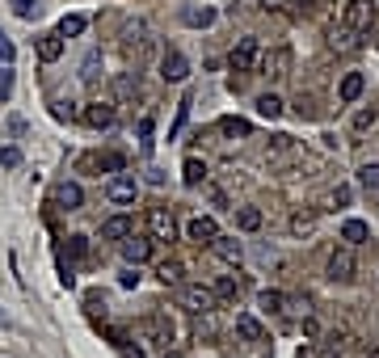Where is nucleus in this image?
<instances>
[{
  "label": "nucleus",
  "instance_id": "nucleus-28",
  "mask_svg": "<svg viewBox=\"0 0 379 358\" xmlns=\"http://www.w3.org/2000/svg\"><path fill=\"white\" fill-rule=\"evenodd\" d=\"M156 278L165 283V287H182V266L177 262H160L156 266Z\"/></svg>",
  "mask_w": 379,
  "mask_h": 358
},
{
  "label": "nucleus",
  "instance_id": "nucleus-7",
  "mask_svg": "<svg viewBox=\"0 0 379 358\" xmlns=\"http://www.w3.org/2000/svg\"><path fill=\"white\" fill-rule=\"evenodd\" d=\"M160 76H165L169 84H182L190 76V60L182 55V51H165V60H160Z\"/></svg>",
  "mask_w": 379,
  "mask_h": 358
},
{
  "label": "nucleus",
  "instance_id": "nucleus-5",
  "mask_svg": "<svg viewBox=\"0 0 379 358\" xmlns=\"http://www.w3.org/2000/svg\"><path fill=\"white\" fill-rule=\"evenodd\" d=\"M148 236H152V240H165V244L177 236V224H173V215H169L165 207H152V211H148Z\"/></svg>",
  "mask_w": 379,
  "mask_h": 358
},
{
  "label": "nucleus",
  "instance_id": "nucleus-4",
  "mask_svg": "<svg viewBox=\"0 0 379 358\" xmlns=\"http://www.w3.org/2000/svg\"><path fill=\"white\" fill-rule=\"evenodd\" d=\"M143 333H148V341H156L160 350H173V321H169L165 312H148V316H143Z\"/></svg>",
  "mask_w": 379,
  "mask_h": 358
},
{
  "label": "nucleus",
  "instance_id": "nucleus-30",
  "mask_svg": "<svg viewBox=\"0 0 379 358\" xmlns=\"http://www.w3.org/2000/svg\"><path fill=\"white\" fill-rule=\"evenodd\" d=\"M257 303H261L265 312H283V303H287V295H283V291H261V299H257Z\"/></svg>",
  "mask_w": 379,
  "mask_h": 358
},
{
  "label": "nucleus",
  "instance_id": "nucleus-15",
  "mask_svg": "<svg viewBox=\"0 0 379 358\" xmlns=\"http://www.w3.org/2000/svg\"><path fill=\"white\" fill-rule=\"evenodd\" d=\"M55 202H60L64 211H80V207H85V190H80L76 181H60V186H55Z\"/></svg>",
  "mask_w": 379,
  "mask_h": 358
},
{
  "label": "nucleus",
  "instance_id": "nucleus-23",
  "mask_svg": "<svg viewBox=\"0 0 379 358\" xmlns=\"http://www.w3.org/2000/svg\"><path fill=\"white\" fill-rule=\"evenodd\" d=\"M211 291H215V299H236V295H240V278H236V274H220Z\"/></svg>",
  "mask_w": 379,
  "mask_h": 358
},
{
  "label": "nucleus",
  "instance_id": "nucleus-16",
  "mask_svg": "<svg viewBox=\"0 0 379 358\" xmlns=\"http://www.w3.org/2000/svg\"><path fill=\"white\" fill-rule=\"evenodd\" d=\"M362 89H367V76H362V72H346L342 84H337V97L346 101V106H354V101L362 97Z\"/></svg>",
  "mask_w": 379,
  "mask_h": 358
},
{
  "label": "nucleus",
  "instance_id": "nucleus-2",
  "mask_svg": "<svg viewBox=\"0 0 379 358\" xmlns=\"http://www.w3.org/2000/svg\"><path fill=\"white\" fill-rule=\"evenodd\" d=\"M375 21H379V5H375V0H350L346 13H342V26H350L354 34H367Z\"/></svg>",
  "mask_w": 379,
  "mask_h": 358
},
{
  "label": "nucleus",
  "instance_id": "nucleus-19",
  "mask_svg": "<svg viewBox=\"0 0 379 358\" xmlns=\"http://www.w3.org/2000/svg\"><path fill=\"white\" fill-rule=\"evenodd\" d=\"M236 333H240L245 341H265L261 321H257V316H249V312H240V316H236Z\"/></svg>",
  "mask_w": 379,
  "mask_h": 358
},
{
  "label": "nucleus",
  "instance_id": "nucleus-24",
  "mask_svg": "<svg viewBox=\"0 0 379 358\" xmlns=\"http://www.w3.org/2000/svg\"><path fill=\"white\" fill-rule=\"evenodd\" d=\"M182 21L194 26V30H206V26L215 21V9H206V5H202V9H182Z\"/></svg>",
  "mask_w": 379,
  "mask_h": 358
},
{
  "label": "nucleus",
  "instance_id": "nucleus-18",
  "mask_svg": "<svg viewBox=\"0 0 379 358\" xmlns=\"http://www.w3.org/2000/svg\"><path fill=\"white\" fill-rule=\"evenodd\" d=\"M316 224H320V215H316L312 207H303V211H295V215H291V236H312V232H316Z\"/></svg>",
  "mask_w": 379,
  "mask_h": 358
},
{
  "label": "nucleus",
  "instance_id": "nucleus-45",
  "mask_svg": "<svg viewBox=\"0 0 379 358\" xmlns=\"http://www.w3.org/2000/svg\"><path fill=\"white\" fill-rule=\"evenodd\" d=\"M165 358H190V354H182V350H165Z\"/></svg>",
  "mask_w": 379,
  "mask_h": 358
},
{
  "label": "nucleus",
  "instance_id": "nucleus-37",
  "mask_svg": "<svg viewBox=\"0 0 379 358\" xmlns=\"http://www.w3.org/2000/svg\"><path fill=\"white\" fill-rule=\"evenodd\" d=\"M0 165H5V169H17V165H21V152H17V147H5V152H0Z\"/></svg>",
  "mask_w": 379,
  "mask_h": 358
},
{
  "label": "nucleus",
  "instance_id": "nucleus-10",
  "mask_svg": "<svg viewBox=\"0 0 379 358\" xmlns=\"http://www.w3.org/2000/svg\"><path fill=\"white\" fill-rule=\"evenodd\" d=\"M105 198L110 202H135V177L131 173H114L105 181Z\"/></svg>",
  "mask_w": 379,
  "mask_h": 358
},
{
  "label": "nucleus",
  "instance_id": "nucleus-34",
  "mask_svg": "<svg viewBox=\"0 0 379 358\" xmlns=\"http://www.w3.org/2000/svg\"><path fill=\"white\" fill-rule=\"evenodd\" d=\"M68 258H72V262L89 258V240H85V236H68Z\"/></svg>",
  "mask_w": 379,
  "mask_h": 358
},
{
  "label": "nucleus",
  "instance_id": "nucleus-25",
  "mask_svg": "<svg viewBox=\"0 0 379 358\" xmlns=\"http://www.w3.org/2000/svg\"><path fill=\"white\" fill-rule=\"evenodd\" d=\"M114 93L127 101V97H139V72H123L118 80H114Z\"/></svg>",
  "mask_w": 379,
  "mask_h": 358
},
{
  "label": "nucleus",
  "instance_id": "nucleus-35",
  "mask_svg": "<svg viewBox=\"0 0 379 358\" xmlns=\"http://www.w3.org/2000/svg\"><path fill=\"white\" fill-rule=\"evenodd\" d=\"M375 118H379L375 110H358V114H354V131H367V127H375Z\"/></svg>",
  "mask_w": 379,
  "mask_h": 358
},
{
  "label": "nucleus",
  "instance_id": "nucleus-33",
  "mask_svg": "<svg viewBox=\"0 0 379 358\" xmlns=\"http://www.w3.org/2000/svg\"><path fill=\"white\" fill-rule=\"evenodd\" d=\"M358 186L379 190V165H362V169H358Z\"/></svg>",
  "mask_w": 379,
  "mask_h": 358
},
{
  "label": "nucleus",
  "instance_id": "nucleus-12",
  "mask_svg": "<svg viewBox=\"0 0 379 358\" xmlns=\"http://www.w3.org/2000/svg\"><path fill=\"white\" fill-rule=\"evenodd\" d=\"M123 258H127L131 266H143V262L152 258V236H135V232H131V236L123 240Z\"/></svg>",
  "mask_w": 379,
  "mask_h": 358
},
{
  "label": "nucleus",
  "instance_id": "nucleus-20",
  "mask_svg": "<svg viewBox=\"0 0 379 358\" xmlns=\"http://www.w3.org/2000/svg\"><path fill=\"white\" fill-rule=\"evenodd\" d=\"M283 110H287L283 97H274V93H261V97H257V114H261V118H283Z\"/></svg>",
  "mask_w": 379,
  "mask_h": 358
},
{
  "label": "nucleus",
  "instance_id": "nucleus-21",
  "mask_svg": "<svg viewBox=\"0 0 379 358\" xmlns=\"http://www.w3.org/2000/svg\"><path fill=\"white\" fill-rule=\"evenodd\" d=\"M367 236H371V232H367V224H362V220H346V224H342V240H346L350 249L367 244Z\"/></svg>",
  "mask_w": 379,
  "mask_h": 358
},
{
  "label": "nucleus",
  "instance_id": "nucleus-40",
  "mask_svg": "<svg viewBox=\"0 0 379 358\" xmlns=\"http://www.w3.org/2000/svg\"><path fill=\"white\" fill-rule=\"evenodd\" d=\"M350 198H354V190L350 186H337L333 190V207H350Z\"/></svg>",
  "mask_w": 379,
  "mask_h": 358
},
{
  "label": "nucleus",
  "instance_id": "nucleus-44",
  "mask_svg": "<svg viewBox=\"0 0 379 358\" xmlns=\"http://www.w3.org/2000/svg\"><path fill=\"white\" fill-rule=\"evenodd\" d=\"M303 337H320V321L308 316V321H303Z\"/></svg>",
  "mask_w": 379,
  "mask_h": 358
},
{
  "label": "nucleus",
  "instance_id": "nucleus-3",
  "mask_svg": "<svg viewBox=\"0 0 379 358\" xmlns=\"http://www.w3.org/2000/svg\"><path fill=\"white\" fill-rule=\"evenodd\" d=\"M324 274H329V283H354L358 278V262H354V249L346 244V249H333V258H329V270H324Z\"/></svg>",
  "mask_w": 379,
  "mask_h": 358
},
{
  "label": "nucleus",
  "instance_id": "nucleus-47",
  "mask_svg": "<svg viewBox=\"0 0 379 358\" xmlns=\"http://www.w3.org/2000/svg\"><path fill=\"white\" fill-rule=\"evenodd\" d=\"M371 358H379V350H375V354H371Z\"/></svg>",
  "mask_w": 379,
  "mask_h": 358
},
{
  "label": "nucleus",
  "instance_id": "nucleus-42",
  "mask_svg": "<svg viewBox=\"0 0 379 358\" xmlns=\"http://www.w3.org/2000/svg\"><path fill=\"white\" fill-rule=\"evenodd\" d=\"M97 64H101V60H97V51H93V55L85 60V68H80V76H85V80H97Z\"/></svg>",
  "mask_w": 379,
  "mask_h": 358
},
{
  "label": "nucleus",
  "instance_id": "nucleus-36",
  "mask_svg": "<svg viewBox=\"0 0 379 358\" xmlns=\"http://www.w3.org/2000/svg\"><path fill=\"white\" fill-rule=\"evenodd\" d=\"M13 55H17L13 38H9V34H0V60H5V64H13Z\"/></svg>",
  "mask_w": 379,
  "mask_h": 358
},
{
  "label": "nucleus",
  "instance_id": "nucleus-14",
  "mask_svg": "<svg viewBox=\"0 0 379 358\" xmlns=\"http://www.w3.org/2000/svg\"><path fill=\"white\" fill-rule=\"evenodd\" d=\"M60 55H64V34H60V30L38 34V60H42V64H55Z\"/></svg>",
  "mask_w": 379,
  "mask_h": 358
},
{
  "label": "nucleus",
  "instance_id": "nucleus-8",
  "mask_svg": "<svg viewBox=\"0 0 379 358\" xmlns=\"http://www.w3.org/2000/svg\"><path fill=\"white\" fill-rule=\"evenodd\" d=\"M228 64H232V72H249V68L257 64V38H240V42L232 46Z\"/></svg>",
  "mask_w": 379,
  "mask_h": 358
},
{
  "label": "nucleus",
  "instance_id": "nucleus-11",
  "mask_svg": "<svg viewBox=\"0 0 379 358\" xmlns=\"http://www.w3.org/2000/svg\"><path fill=\"white\" fill-rule=\"evenodd\" d=\"M186 236H190L194 244H211L215 236H220V224H215L211 215H194V220L186 224Z\"/></svg>",
  "mask_w": 379,
  "mask_h": 358
},
{
  "label": "nucleus",
  "instance_id": "nucleus-41",
  "mask_svg": "<svg viewBox=\"0 0 379 358\" xmlns=\"http://www.w3.org/2000/svg\"><path fill=\"white\" fill-rule=\"evenodd\" d=\"M299 358H342V354H337L333 346H320V350H303Z\"/></svg>",
  "mask_w": 379,
  "mask_h": 358
},
{
  "label": "nucleus",
  "instance_id": "nucleus-32",
  "mask_svg": "<svg viewBox=\"0 0 379 358\" xmlns=\"http://www.w3.org/2000/svg\"><path fill=\"white\" fill-rule=\"evenodd\" d=\"M329 42H333L337 51H350V46H354V30H350V26H342V30H333V34H329Z\"/></svg>",
  "mask_w": 379,
  "mask_h": 358
},
{
  "label": "nucleus",
  "instance_id": "nucleus-29",
  "mask_svg": "<svg viewBox=\"0 0 379 358\" xmlns=\"http://www.w3.org/2000/svg\"><path fill=\"white\" fill-rule=\"evenodd\" d=\"M85 30H89V21H85L80 13H68V17L60 21V34H64V38H76V34H85Z\"/></svg>",
  "mask_w": 379,
  "mask_h": 358
},
{
  "label": "nucleus",
  "instance_id": "nucleus-43",
  "mask_svg": "<svg viewBox=\"0 0 379 358\" xmlns=\"http://www.w3.org/2000/svg\"><path fill=\"white\" fill-rule=\"evenodd\" d=\"M13 9H17V17H34V5H30V0H13Z\"/></svg>",
  "mask_w": 379,
  "mask_h": 358
},
{
  "label": "nucleus",
  "instance_id": "nucleus-38",
  "mask_svg": "<svg viewBox=\"0 0 379 358\" xmlns=\"http://www.w3.org/2000/svg\"><path fill=\"white\" fill-rule=\"evenodd\" d=\"M186 118H190V97H186V101H182V106H177V123L169 127V135H177V131L186 127Z\"/></svg>",
  "mask_w": 379,
  "mask_h": 358
},
{
  "label": "nucleus",
  "instance_id": "nucleus-17",
  "mask_svg": "<svg viewBox=\"0 0 379 358\" xmlns=\"http://www.w3.org/2000/svg\"><path fill=\"white\" fill-rule=\"evenodd\" d=\"M211 249L220 253V258H224L228 266H240V258H245V249H240V240H232V236H224V232H220V236L211 240Z\"/></svg>",
  "mask_w": 379,
  "mask_h": 358
},
{
  "label": "nucleus",
  "instance_id": "nucleus-48",
  "mask_svg": "<svg viewBox=\"0 0 379 358\" xmlns=\"http://www.w3.org/2000/svg\"><path fill=\"white\" fill-rule=\"evenodd\" d=\"M0 321H5V312H0Z\"/></svg>",
  "mask_w": 379,
  "mask_h": 358
},
{
  "label": "nucleus",
  "instance_id": "nucleus-9",
  "mask_svg": "<svg viewBox=\"0 0 379 358\" xmlns=\"http://www.w3.org/2000/svg\"><path fill=\"white\" fill-rule=\"evenodd\" d=\"M114 118H118V110L110 106V101H93V106H85V123H89L93 131L114 127Z\"/></svg>",
  "mask_w": 379,
  "mask_h": 358
},
{
  "label": "nucleus",
  "instance_id": "nucleus-39",
  "mask_svg": "<svg viewBox=\"0 0 379 358\" xmlns=\"http://www.w3.org/2000/svg\"><path fill=\"white\" fill-rule=\"evenodd\" d=\"M9 93H13V72H9V64H5V68H0V101H5Z\"/></svg>",
  "mask_w": 379,
  "mask_h": 358
},
{
  "label": "nucleus",
  "instance_id": "nucleus-26",
  "mask_svg": "<svg viewBox=\"0 0 379 358\" xmlns=\"http://www.w3.org/2000/svg\"><path fill=\"white\" fill-rule=\"evenodd\" d=\"M202 177H206V165H202L198 156H190V161L182 165V181H186V186H198Z\"/></svg>",
  "mask_w": 379,
  "mask_h": 358
},
{
  "label": "nucleus",
  "instance_id": "nucleus-13",
  "mask_svg": "<svg viewBox=\"0 0 379 358\" xmlns=\"http://www.w3.org/2000/svg\"><path fill=\"white\" fill-rule=\"evenodd\" d=\"M131 232H135V220H131V215H110V220L101 224V240H118V244H123Z\"/></svg>",
  "mask_w": 379,
  "mask_h": 358
},
{
  "label": "nucleus",
  "instance_id": "nucleus-1",
  "mask_svg": "<svg viewBox=\"0 0 379 358\" xmlns=\"http://www.w3.org/2000/svg\"><path fill=\"white\" fill-rule=\"evenodd\" d=\"M177 303H182L186 312H194V316H198V312L206 316V312H215V291L202 287V283H182V287H177Z\"/></svg>",
  "mask_w": 379,
  "mask_h": 358
},
{
  "label": "nucleus",
  "instance_id": "nucleus-22",
  "mask_svg": "<svg viewBox=\"0 0 379 358\" xmlns=\"http://www.w3.org/2000/svg\"><path fill=\"white\" fill-rule=\"evenodd\" d=\"M85 165L89 169H110V173H123V156H118V152H101V156H85Z\"/></svg>",
  "mask_w": 379,
  "mask_h": 358
},
{
  "label": "nucleus",
  "instance_id": "nucleus-46",
  "mask_svg": "<svg viewBox=\"0 0 379 358\" xmlns=\"http://www.w3.org/2000/svg\"><path fill=\"white\" fill-rule=\"evenodd\" d=\"M299 5H316V0H299Z\"/></svg>",
  "mask_w": 379,
  "mask_h": 358
},
{
  "label": "nucleus",
  "instance_id": "nucleus-31",
  "mask_svg": "<svg viewBox=\"0 0 379 358\" xmlns=\"http://www.w3.org/2000/svg\"><path fill=\"white\" fill-rule=\"evenodd\" d=\"M220 131H224V135H232V139H236V135H240V139H245V135H249V131H253V127H249V123H245V118H224V123H220Z\"/></svg>",
  "mask_w": 379,
  "mask_h": 358
},
{
  "label": "nucleus",
  "instance_id": "nucleus-27",
  "mask_svg": "<svg viewBox=\"0 0 379 358\" xmlns=\"http://www.w3.org/2000/svg\"><path fill=\"white\" fill-rule=\"evenodd\" d=\"M236 228H240V232H257V228H261V211H257V207H240V211H236Z\"/></svg>",
  "mask_w": 379,
  "mask_h": 358
},
{
  "label": "nucleus",
  "instance_id": "nucleus-6",
  "mask_svg": "<svg viewBox=\"0 0 379 358\" xmlns=\"http://www.w3.org/2000/svg\"><path fill=\"white\" fill-rule=\"evenodd\" d=\"M287 72H291V51L287 46H274V51H265V55H261V76L283 80Z\"/></svg>",
  "mask_w": 379,
  "mask_h": 358
}]
</instances>
